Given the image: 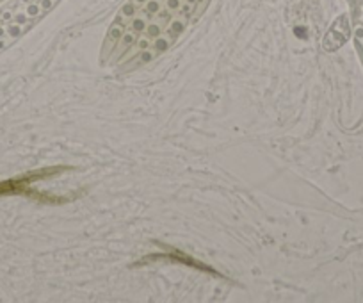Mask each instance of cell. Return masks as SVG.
<instances>
[{
  "instance_id": "obj_1",
  "label": "cell",
  "mask_w": 363,
  "mask_h": 303,
  "mask_svg": "<svg viewBox=\"0 0 363 303\" xmlns=\"http://www.w3.org/2000/svg\"><path fill=\"white\" fill-rule=\"evenodd\" d=\"M347 22H349L347 16H340L337 22L333 23L331 29L328 30V34L324 36V41H322V48L326 52H335L349 39L351 29Z\"/></svg>"
},
{
  "instance_id": "obj_2",
  "label": "cell",
  "mask_w": 363,
  "mask_h": 303,
  "mask_svg": "<svg viewBox=\"0 0 363 303\" xmlns=\"http://www.w3.org/2000/svg\"><path fill=\"white\" fill-rule=\"evenodd\" d=\"M355 38H356V41H358V45L363 48V25L360 23L358 27L355 29Z\"/></svg>"
}]
</instances>
